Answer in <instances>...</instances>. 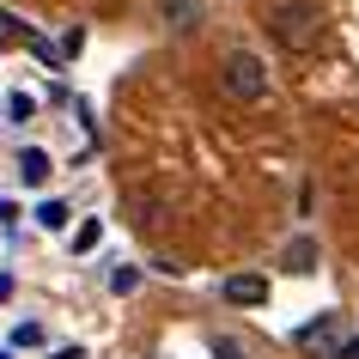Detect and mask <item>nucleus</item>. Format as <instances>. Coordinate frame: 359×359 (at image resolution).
I'll use <instances>...</instances> for the list:
<instances>
[{
  "instance_id": "f03ea898",
  "label": "nucleus",
  "mask_w": 359,
  "mask_h": 359,
  "mask_svg": "<svg viewBox=\"0 0 359 359\" xmlns=\"http://www.w3.org/2000/svg\"><path fill=\"white\" fill-rule=\"evenodd\" d=\"M219 86H226V97H238V104H262V97H268V67H262V55L231 49V55L219 61Z\"/></svg>"
},
{
  "instance_id": "9d476101",
  "label": "nucleus",
  "mask_w": 359,
  "mask_h": 359,
  "mask_svg": "<svg viewBox=\"0 0 359 359\" xmlns=\"http://www.w3.org/2000/svg\"><path fill=\"white\" fill-rule=\"evenodd\" d=\"M6 110H13V122H31V116H37V104H31L25 92H13V97H6Z\"/></svg>"
},
{
  "instance_id": "4468645a",
  "label": "nucleus",
  "mask_w": 359,
  "mask_h": 359,
  "mask_svg": "<svg viewBox=\"0 0 359 359\" xmlns=\"http://www.w3.org/2000/svg\"><path fill=\"white\" fill-rule=\"evenodd\" d=\"M6 292H13V280H6V274H0V299H6Z\"/></svg>"
},
{
  "instance_id": "39448f33",
  "label": "nucleus",
  "mask_w": 359,
  "mask_h": 359,
  "mask_svg": "<svg viewBox=\"0 0 359 359\" xmlns=\"http://www.w3.org/2000/svg\"><path fill=\"white\" fill-rule=\"evenodd\" d=\"M219 292H226V304H268V280L262 274H231Z\"/></svg>"
},
{
  "instance_id": "20e7f679",
  "label": "nucleus",
  "mask_w": 359,
  "mask_h": 359,
  "mask_svg": "<svg viewBox=\"0 0 359 359\" xmlns=\"http://www.w3.org/2000/svg\"><path fill=\"white\" fill-rule=\"evenodd\" d=\"M158 19H165L170 37H189L201 25V0H158Z\"/></svg>"
},
{
  "instance_id": "7ed1b4c3",
  "label": "nucleus",
  "mask_w": 359,
  "mask_h": 359,
  "mask_svg": "<svg viewBox=\"0 0 359 359\" xmlns=\"http://www.w3.org/2000/svg\"><path fill=\"white\" fill-rule=\"evenodd\" d=\"M292 347H299V353H311V359H335V347H341V317H335V311L311 317L299 335H292Z\"/></svg>"
},
{
  "instance_id": "423d86ee",
  "label": "nucleus",
  "mask_w": 359,
  "mask_h": 359,
  "mask_svg": "<svg viewBox=\"0 0 359 359\" xmlns=\"http://www.w3.org/2000/svg\"><path fill=\"white\" fill-rule=\"evenodd\" d=\"M67 219H74V208H67V201H55V195H49V201H37V226H43V231H67Z\"/></svg>"
},
{
  "instance_id": "6e6552de",
  "label": "nucleus",
  "mask_w": 359,
  "mask_h": 359,
  "mask_svg": "<svg viewBox=\"0 0 359 359\" xmlns=\"http://www.w3.org/2000/svg\"><path fill=\"white\" fill-rule=\"evenodd\" d=\"M286 268H292V274H311V268H317V244H311V238L286 244Z\"/></svg>"
},
{
  "instance_id": "0eeeda50",
  "label": "nucleus",
  "mask_w": 359,
  "mask_h": 359,
  "mask_svg": "<svg viewBox=\"0 0 359 359\" xmlns=\"http://www.w3.org/2000/svg\"><path fill=\"white\" fill-rule=\"evenodd\" d=\"M19 177L31 183V189H37V183H49V152H37V147H31V152L19 158Z\"/></svg>"
},
{
  "instance_id": "2eb2a0df",
  "label": "nucleus",
  "mask_w": 359,
  "mask_h": 359,
  "mask_svg": "<svg viewBox=\"0 0 359 359\" xmlns=\"http://www.w3.org/2000/svg\"><path fill=\"white\" fill-rule=\"evenodd\" d=\"M0 359H6V353H0Z\"/></svg>"
},
{
  "instance_id": "1a4fd4ad",
  "label": "nucleus",
  "mask_w": 359,
  "mask_h": 359,
  "mask_svg": "<svg viewBox=\"0 0 359 359\" xmlns=\"http://www.w3.org/2000/svg\"><path fill=\"white\" fill-rule=\"evenodd\" d=\"M97 238H104V226H97V219H86V226L74 231V250L86 256V250H97Z\"/></svg>"
},
{
  "instance_id": "f257e3e1",
  "label": "nucleus",
  "mask_w": 359,
  "mask_h": 359,
  "mask_svg": "<svg viewBox=\"0 0 359 359\" xmlns=\"http://www.w3.org/2000/svg\"><path fill=\"white\" fill-rule=\"evenodd\" d=\"M268 31H274L280 49L311 55V49L323 43V6H317V0H280V6L268 13Z\"/></svg>"
},
{
  "instance_id": "ddd939ff",
  "label": "nucleus",
  "mask_w": 359,
  "mask_h": 359,
  "mask_svg": "<svg viewBox=\"0 0 359 359\" xmlns=\"http://www.w3.org/2000/svg\"><path fill=\"white\" fill-rule=\"evenodd\" d=\"M49 359H86V353H79V347H61V353H49Z\"/></svg>"
},
{
  "instance_id": "9b49d317",
  "label": "nucleus",
  "mask_w": 359,
  "mask_h": 359,
  "mask_svg": "<svg viewBox=\"0 0 359 359\" xmlns=\"http://www.w3.org/2000/svg\"><path fill=\"white\" fill-rule=\"evenodd\" d=\"M213 353H219V359H244V347H238L231 335H213Z\"/></svg>"
},
{
  "instance_id": "f8f14e48",
  "label": "nucleus",
  "mask_w": 359,
  "mask_h": 359,
  "mask_svg": "<svg viewBox=\"0 0 359 359\" xmlns=\"http://www.w3.org/2000/svg\"><path fill=\"white\" fill-rule=\"evenodd\" d=\"M335 359H359V335H353V341H341V347H335Z\"/></svg>"
}]
</instances>
